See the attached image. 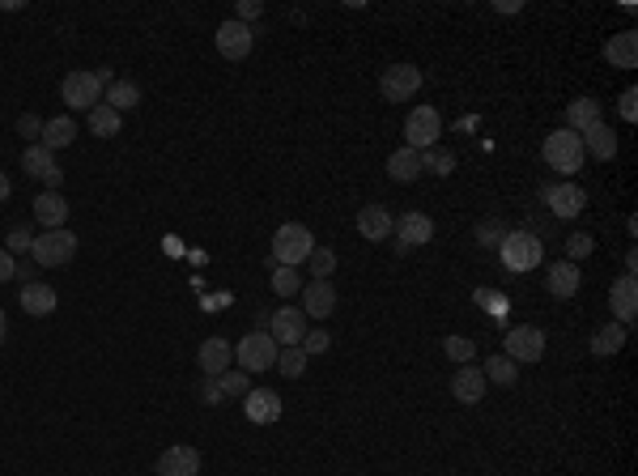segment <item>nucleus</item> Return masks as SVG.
Instances as JSON below:
<instances>
[{
  "label": "nucleus",
  "instance_id": "obj_37",
  "mask_svg": "<svg viewBox=\"0 0 638 476\" xmlns=\"http://www.w3.org/2000/svg\"><path fill=\"white\" fill-rule=\"evenodd\" d=\"M443 353L451 357V362L468 366V362L477 357V340H468V336H447V340H443Z\"/></svg>",
  "mask_w": 638,
  "mask_h": 476
},
{
  "label": "nucleus",
  "instance_id": "obj_20",
  "mask_svg": "<svg viewBox=\"0 0 638 476\" xmlns=\"http://www.w3.org/2000/svg\"><path fill=\"white\" fill-rule=\"evenodd\" d=\"M485 374L477 371V366H460V371L451 374V396L460 400V405H481L485 400Z\"/></svg>",
  "mask_w": 638,
  "mask_h": 476
},
{
  "label": "nucleus",
  "instance_id": "obj_4",
  "mask_svg": "<svg viewBox=\"0 0 638 476\" xmlns=\"http://www.w3.org/2000/svg\"><path fill=\"white\" fill-rule=\"evenodd\" d=\"M30 255H35L38 268H60L69 264L72 255H77V234L72 230H43V234H35V247H30Z\"/></svg>",
  "mask_w": 638,
  "mask_h": 476
},
{
  "label": "nucleus",
  "instance_id": "obj_33",
  "mask_svg": "<svg viewBox=\"0 0 638 476\" xmlns=\"http://www.w3.org/2000/svg\"><path fill=\"white\" fill-rule=\"evenodd\" d=\"M422 171H430V175H451L456 171V154L451 149H443V145H430V149H422Z\"/></svg>",
  "mask_w": 638,
  "mask_h": 476
},
{
  "label": "nucleus",
  "instance_id": "obj_17",
  "mask_svg": "<svg viewBox=\"0 0 638 476\" xmlns=\"http://www.w3.org/2000/svg\"><path fill=\"white\" fill-rule=\"evenodd\" d=\"M332 311H337V289H332V281H311V285H302V315L328 319Z\"/></svg>",
  "mask_w": 638,
  "mask_h": 476
},
{
  "label": "nucleus",
  "instance_id": "obj_21",
  "mask_svg": "<svg viewBox=\"0 0 638 476\" xmlns=\"http://www.w3.org/2000/svg\"><path fill=\"white\" fill-rule=\"evenodd\" d=\"M391 230L400 234V251H405V247H422V243H430V238H434V221H430L425 213H405V217H400Z\"/></svg>",
  "mask_w": 638,
  "mask_h": 476
},
{
  "label": "nucleus",
  "instance_id": "obj_47",
  "mask_svg": "<svg viewBox=\"0 0 638 476\" xmlns=\"http://www.w3.org/2000/svg\"><path fill=\"white\" fill-rule=\"evenodd\" d=\"M260 13H264V4H260V0H243V4L234 9V21H243V26H251V21L260 18Z\"/></svg>",
  "mask_w": 638,
  "mask_h": 476
},
{
  "label": "nucleus",
  "instance_id": "obj_14",
  "mask_svg": "<svg viewBox=\"0 0 638 476\" xmlns=\"http://www.w3.org/2000/svg\"><path fill=\"white\" fill-rule=\"evenodd\" d=\"M545 205L553 209V217H579L587 209V192L579 183H550L545 188Z\"/></svg>",
  "mask_w": 638,
  "mask_h": 476
},
{
  "label": "nucleus",
  "instance_id": "obj_30",
  "mask_svg": "<svg viewBox=\"0 0 638 476\" xmlns=\"http://www.w3.org/2000/svg\"><path fill=\"white\" fill-rule=\"evenodd\" d=\"M481 374H485V383H498V388H511L515 379H519V366H515L507 353H494L485 366H481Z\"/></svg>",
  "mask_w": 638,
  "mask_h": 476
},
{
  "label": "nucleus",
  "instance_id": "obj_2",
  "mask_svg": "<svg viewBox=\"0 0 638 476\" xmlns=\"http://www.w3.org/2000/svg\"><path fill=\"white\" fill-rule=\"evenodd\" d=\"M545 162H550L558 175H579L583 171V162H587V154H583V137L579 132H570V128H558V132H550L545 137Z\"/></svg>",
  "mask_w": 638,
  "mask_h": 476
},
{
  "label": "nucleus",
  "instance_id": "obj_41",
  "mask_svg": "<svg viewBox=\"0 0 638 476\" xmlns=\"http://www.w3.org/2000/svg\"><path fill=\"white\" fill-rule=\"evenodd\" d=\"M592 247H596V243H592V234H570V238H567V260L575 264V260L592 255Z\"/></svg>",
  "mask_w": 638,
  "mask_h": 476
},
{
  "label": "nucleus",
  "instance_id": "obj_29",
  "mask_svg": "<svg viewBox=\"0 0 638 476\" xmlns=\"http://www.w3.org/2000/svg\"><path fill=\"white\" fill-rule=\"evenodd\" d=\"M77 141V124H72L69 115H55V120H47L43 124V137H38V145H47V149H64V145Z\"/></svg>",
  "mask_w": 638,
  "mask_h": 476
},
{
  "label": "nucleus",
  "instance_id": "obj_16",
  "mask_svg": "<svg viewBox=\"0 0 638 476\" xmlns=\"http://www.w3.org/2000/svg\"><path fill=\"white\" fill-rule=\"evenodd\" d=\"M609 306H613V315H617L621 328H625V323H634V315H638V281H634V272H625V277L613 281V289H609Z\"/></svg>",
  "mask_w": 638,
  "mask_h": 476
},
{
  "label": "nucleus",
  "instance_id": "obj_28",
  "mask_svg": "<svg viewBox=\"0 0 638 476\" xmlns=\"http://www.w3.org/2000/svg\"><path fill=\"white\" fill-rule=\"evenodd\" d=\"M583 154H592V158L609 162L613 154H617V137H613V128L609 124H596L583 132Z\"/></svg>",
  "mask_w": 638,
  "mask_h": 476
},
{
  "label": "nucleus",
  "instance_id": "obj_32",
  "mask_svg": "<svg viewBox=\"0 0 638 476\" xmlns=\"http://www.w3.org/2000/svg\"><path fill=\"white\" fill-rule=\"evenodd\" d=\"M621 345H625V328H621V323H604V328H596V336H592V353H596V357H613Z\"/></svg>",
  "mask_w": 638,
  "mask_h": 476
},
{
  "label": "nucleus",
  "instance_id": "obj_48",
  "mask_svg": "<svg viewBox=\"0 0 638 476\" xmlns=\"http://www.w3.org/2000/svg\"><path fill=\"white\" fill-rule=\"evenodd\" d=\"M200 400H205V405H222V400H226L222 388H217V379H209V374H205V383H200Z\"/></svg>",
  "mask_w": 638,
  "mask_h": 476
},
{
  "label": "nucleus",
  "instance_id": "obj_15",
  "mask_svg": "<svg viewBox=\"0 0 638 476\" xmlns=\"http://www.w3.org/2000/svg\"><path fill=\"white\" fill-rule=\"evenodd\" d=\"M243 413H248L251 425H273L281 417V396L273 388H251L248 396H243Z\"/></svg>",
  "mask_w": 638,
  "mask_h": 476
},
{
  "label": "nucleus",
  "instance_id": "obj_9",
  "mask_svg": "<svg viewBox=\"0 0 638 476\" xmlns=\"http://www.w3.org/2000/svg\"><path fill=\"white\" fill-rule=\"evenodd\" d=\"M417 89H422V69H417V64H391V69H383V77H379V94H383L388 103H408Z\"/></svg>",
  "mask_w": 638,
  "mask_h": 476
},
{
  "label": "nucleus",
  "instance_id": "obj_25",
  "mask_svg": "<svg viewBox=\"0 0 638 476\" xmlns=\"http://www.w3.org/2000/svg\"><path fill=\"white\" fill-rule=\"evenodd\" d=\"M604 55H609V64L613 69H634L638 64V35L634 30H621L604 43Z\"/></svg>",
  "mask_w": 638,
  "mask_h": 476
},
{
  "label": "nucleus",
  "instance_id": "obj_44",
  "mask_svg": "<svg viewBox=\"0 0 638 476\" xmlns=\"http://www.w3.org/2000/svg\"><path fill=\"white\" fill-rule=\"evenodd\" d=\"M30 247H35V234H30L26 226H18L13 234H9V243H4V251H9V255H18V251H30Z\"/></svg>",
  "mask_w": 638,
  "mask_h": 476
},
{
  "label": "nucleus",
  "instance_id": "obj_39",
  "mask_svg": "<svg viewBox=\"0 0 638 476\" xmlns=\"http://www.w3.org/2000/svg\"><path fill=\"white\" fill-rule=\"evenodd\" d=\"M217 388H222V396L231 400V396H248V391H251V379H248V374L226 371V374H217Z\"/></svg>",
  "mask_w": 638,
  "mask_h": 476
},
{
  "label": "nucleus",
  "instance_id": "obj_31",
  "mask_svg": "<svg viewBox=\"0 0 638 476\" xmlns=\"http://www.w3.org/2000/svg\"><path fill=\"white\" fill-rule=\"evenodd\" d=\"M137 103H141V86H137V81H111V86H106V106H111V111L124 115V111H132Z\"/></svg>",
  "mask_w": 638,
  "mask_h": 476
},
{
  "label": "nucleus",
  "instance_id": "obj_23",
  "mask_svg": "<svg viewBox=\"0 0 638 476\" xmlns=\"http://www.w3.org/2000/svg\"><path fill=\"white\" fill-rule=\"evenodd\" d=\"M35 221L43 230H60L64 221H69V200L60 192H43L35 196Z\"/></svg>",
  "mask_w": 638,
  "mask_h": 476
},
{
  "label": "nucleus",
  "instance_id": "obj_51",
  "mask_svg": "<svg viewBox=\"0 0 638 476\" xmlns=\"http://www.w3.org/2000/svg\"><path fill=\"white\" fill-rule=\"evenodd\" d=\"M4 336H9V319H4V311H0V345H4Z\"/></svg>",
  "mask_w": 638,
  "mask_h": 476
},
{
  "label": "nucleus",
  "instance_id": "obj_12",
  "mask_svg": "<svg viewBox=\"0 0 638 476\" xmlns=\"http://www.w3.org/2000/svg\"><path fill=\"white\" fill-rule=\"evenodd\" d=\"M21 171L43 179V183H47V192H60V183H64V171L55 166L52 149H47V145H38V141L26 145V154H21Z\"/></svg>",
  "mask_w": 638,
  "mask_h": 476
},
{
  "label": "nucleus",
  "instance_id": "obj_50",
  "mask_svg": "<svg viewBox=\"0 0 638 476\" xmlns=\"http://www.w3.org/2000/svg\"><path fill=\"white\" fill-rule=\"evenodd\" d=\"M9 192H13V183H9V175H4V171H0V205H4V200H9Z\"/></svg>",
  "mask_w": 638,
  "mask_h": 476
},
{
  "label": "nucleus",
  "instance_id": "obj_5",
  "mask_svg": "<svg viewBox=\"0 0 638 476\" xmlns=\"http://www.w3.org/2000/svg\"><path fill=\"white\" fill-rule=\"evenodd\" d=\"M277 353H281V345L273 340L268 332H251L239 340V349H234V362L243 366L248 374H264L277 366Z\"/></svg>",
  "mask_w": 638,
  "mask_h": 476
},
{
  "label": "nucleus",
  "instance_id": "obj_13",
  "mask_svg": "<svg viewBox=\"0 0 638 476\" xmlns=\"http://www.w3.org/2000/svg\"><path fill=\"white\" fill-rule=\"evenodd\" d=\"M158 476H200V451L188 442H175L158 455Z\"/></svg>",
  "mask_w": 638,
  "mask_h": 476
},
{
  "label": "nucleus",
  "instance_id": "obj_26",
  "mask_svg": "<svg viewBox=\"0 0 638 476\" xmlns=\"http://www.w3.org/2000/svg\"><path fill=\"white\" fill-rule=\"evenodd\" d=\"M596 124H604L600 103H596V98H575V103L567 106V128L570 132H579V137H583L587 128H596Z\"/></svg>",
  "mask_w": 638,
  "mask_h": 476
},
{
  "label": "nucleus",
  "instance_id": "obj_22",
  "mask_svg": "<svg viewBox=\"0 0 638 476\" xmlns=\"http://www.w3.org/2000/svg\"><path fill=\"white\" fill-rule=\"evenodd\" d=\"M391 213L383 209V205H362V213H357V234L362 238H371V243H383L391 234Z\"/></svg>",
  "mask_w": 638,
  "mask_h": 476
},
{
  "label": "nucleus",
  "instance_id": "obj_34",
  "mask_svg": "<svg viewBox=\"0 0 638 476\" xmlns=\"http://www.w3.org/2000/svg\"><path fill=\"white\" fill-rule=\"evenodd\" d=\"M268 281H273V294L277 298H294V294H302V277H298V268H273L268 272Z\"/></svg>",
  "mask_w": 638,
  "mask_h": 476
},
{
  "label": "nucleus",
  "instance_id": "obj_10",
  "mask_svg": "<svg viewBox=\"0 0 638 476\" xmlns=\"http://www.w3.org/2000/svg\"><path fill=\"white\" fill-rule=\"evenodd\" d=\"M217 52L226 55V60H234V64H239V60H248L251 55V47H256V30H251V26H243V21H222V26H217Z\"/></svg>",
  "mask_w": 638,
  "mask_h": 476
},
{
  "label": "nucleus",
  "instance_id": "obj_40",
  "mask_svg": "<svg viewBox=\"0 0 638 476\" xmlns=\"http://www.w3.org/2000/svg\"><path fill=\"white\" fill-rule=\"evenodd\" d=\"M502 238H507V226H502V221H494V217L477 221V243L481 247H498Z\"/></svg>",
  "mask_w": 638,
  "mask_h": 476
},
{
  "label": "nucleus",
  "instance_id": "obj_49",
  "mask_svg": "<svg viewBox=\"0 0 638 476\" xmlns=\"http://www.w3.org/2000/svg\"><path fill=\"white\" fill-rule=\"evenodd\" d=\"M13 272H18V260H13L9 251L0 247V285H4V281H13Z\"/></svg>",
  "mask_w": 638,
  "mask_h": 476
},
{
  "label": "nucleus",
  "instance_id": "obj_6",
  "mask_svg": "<svg viewBox=\"0 0 638 476\" xmlns=\"http://www.w3.org/2000/svg\"><path fill=\"white\" fill-rule=\"evenodd\" d=\"M103 77L94 69H81V72H69L64 86H60V98L69 103V111H94L98 98H103Z\"/></svg>",
  "mask_w": 638,
  "mask_h": 476
},
{
  "label": "nucleus",
  "instance_id": "obj_43",
  "mask_svg": "<svg viewBox=\"0 0 638 476\" xmlns=\"http://www.w3.org/2000/svg\"><path fill=\"white\" fill-rule=\"evenodd\" d=\"M473 298H477V306H485L490 315H502V311H507V298H502V294H494V289H485V285H481Z\"/></svg>",
  "mask_w": 638,
  "mask_h": 476
},
{
  "label": "nucleus",
  "instance_id": "obj_36",
  "mask_svg": "<svg viewBox=\"0 0 638 476\" xmlns=\"http://www.w3.org/2000/svg\"><path fill=\"white\" fill-rule=\"evenodd\" d=\"M306 272L315 277V281H328L332 272H337V251H328V247H315L311 255H306Z\"/></svg>",
  "mask_w": 638,
  "mask_h": 476
},
{
  "label": "nucleus",
  "instance_id": "obj_42",
  "mask_svg": "<svg viewBox=\"0 0 638 476\" xmlns=\"http://www.w3.org/2000/svg\"><path fill=\"white\" fill-rule=\"evenodd\" d=\"M328 345H332V336L323 332V328H315V332H306V336H302V345H298V349L306 353V357H311V353H328Z\"/></svg>",
  "mask_w": 638,
  "mask_h": 476
},
{
  "label": "nucleus",
  "instance_id": "obj_7",
  "mask_svg": "<svg viewBox=\"0 0 638 476\" xmlns=\"http://www.w3.org/2000/svg\"><path fill=\"white\" fill-rule=\"evenodd\" d=\"M439 137H443V115L434 111V106H413L405 120V145L408 149H430V145H439Z\"/></svg>",
  "mask_w": 638,
  "mask_h": 476
},
{
  "label": "nucleus",
  "instance_id": "obj_24",
  "mask_svg": "<svg viewBox=\"0 0 638 476\" xmlns=\"http://www.w3.org/2000/svg\"><path fill=\"white\" fill-rule=\"evenodd\" d=\"M55 289L52 285H43V281H30V285H21V311L26 315H35V319H47L55 311Z\"/></svg>",
  "mask_w": 638,
  "mask_h": 476
},
{
  "label": "nucleus",
  "instance_id": "obj_1",
  "mask_svg": "<svg viewBox=\"0 0 638 476\" xmlns=\"http://www.w3.org/2000/svg\"><path fill=\"white\" fill-rule=\"evenodd\" d=\"M498 255H502V264L511 272H536L545 264V247H541V238L532 230H507V238L498 243Z\"/></svg>",
  "mask_w": 638,
  "mask_h": 476
},
{
  "label": "nucleus",
  "instance_id": "obj_27",
  "mask_svg": "<svg viewBox=\"0 0 638 476\" xmlns=\"http://www.w3.org/2000/svg\"><path fill=\"white\" fill-rule=\"evenodd\" d=\"M388 175L396 179V183H413V179H422V154H417V149H408V145H400V149L388 158Z\"/></svg>",
  "mask_w": 638,
  "mask_h": 476
},
{
  "label": "nucleus",
  "instance_id": "obj_19",
  "mask_svg": "<svg viewBox=\"0 0 638 476\" xmlns=\"http://www.w3.org/2000/svg\"><path fill=\"white\" fill-rule=\"evenodd\" d=\"M234 362V345L226 340V336H209L205 345H200V371L209 374V379H217V374H226Z\"/></svg>",
  "mask_w": 638,
  "mask_h": 476
},
{
  "label": "nucleus",
  "instance_id": "obj_46",
  "mask_svg": "<svg viewBox=\"0 0 638 476\" xmlns=\"http://www.w3.org/2000/svg\"><path fill=\"white\" fill-rule=\"evenodd\" d=\"M617 111H621V120H625V124H634L638 120V89H625V94H621Z\"/></svg>",
  "mask_w": 638,
  "mask_h": 476
},
{
  "label": "nucleus",
  "instance_id": "obj_11",
  "mask_svg": "<svg viewBox=\"0 0 638 476\" xmlns=\"http://www.w3.org/2000/svg\"><path fill=\"white\" fill-rule=\"evenodd\" d=\"M268 336L285 345V349H294L302 345V336H306V315H302V306H281V311H273L268 319Z\"/></svg>",
  "mask_w": 638,
  "mask_h": 476
},
{
  "label": "nucleus",
  "instance_id": "obj_35",
  "mask_svg": "<svg viewBox=\"0 0 638 476\" xmlns=\"http://www.w3.org/2000/svg\"><path fill=\"white\" fill-rule=\"evenodd\" d=\"M89 128H94V137H115V132H120V111H111L106 103H98L89 111Z\"/></svg>",
  "mask_w": 638,
  "mask_h": 476
},
{
  "label": "nucleus",
  "instance_id": "obj_3",
  "mask_svg": "<svg viewBox=\"0 0 638 476\" xmlns=\"http://www.w3.org/2000/svg\"><path fill=\"white\" fill-rule=\"evenodd\" d=\"M311 251H315V238H311V230L306 226H298V221L277 226V234H273V264L298 268V264H306Z\"/></svg>",
  "mask_w": 638,
  "mask_h": 476
},
{
  "label": "nucleus",
  "instance_id": "obj_8",
  "mask_svg": "<svg viewBox=\"0 0 638 476\" xmlns=\"http://www.w3.org/2000/svg\"><path fill=\"white\" fill-rule=\"evenodd\" d=\"M502 345H507V357H511L515 366L524 362V366H532V362H541L545 357V332L541 328H532V323H519V328H511V332L502 336Z\"/></svg>",
  "mask_w": 638,
  "mask_h": 476
},
{
  "label": "nucleus",
  "instance_id": "obj_45",
  "mask_svg": "<svg viewBox=\"0 0 638 476\" xmlns=\"http://www.w3.org/2000/svg\"><path fill=\"white\" fill-rule=\"evenodd\" d=\"M18 132H21V137H26L30 145H35V137H43V120L26 111V115H18Z\"/></svg>",
  "mask_w": 638,
  "mask_h": 476
},
{
  "label": "nucleus",
  "instance_id": "obj_18",
  "mask_svg": "<svg viewBox=\"0 0 638 476\" xmlns=\"http://www.w3.org/2000/svg\"><path fill=\"white\" fill-rule=\"evenodd\" d=\"M579 285H583V272H579V264L558 260V264L545 268V289H550L553 298H570V294H579Z\"/></svg>",
  "mask_w": 638,
  "mask_h": 476
},
{
  "label": "nucleus",
  "instance_id": "obj_38",
  "mask_svg": "<svg viewBox=\"0 0 638 476\" xmlns=\"http://www.w3.org/2000/svg\"><path fill=\"white\" fill-rule=\"evenodd\" d=\"M277 371L285 374V379H302V371H306V353L294 345V349H281L277 353Z\"/></svg>",
  "mask_w": 638,
  "mask_h": 476
}]
</instances>
